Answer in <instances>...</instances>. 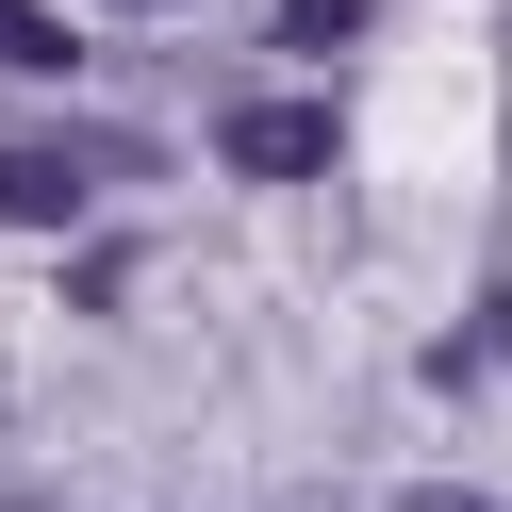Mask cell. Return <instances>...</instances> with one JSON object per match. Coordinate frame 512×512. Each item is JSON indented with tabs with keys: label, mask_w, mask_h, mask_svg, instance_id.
<instances>
[{
	"label": "cell",
	"mask_w": 512,
	"mask_h": 512,
	"mask_svg": "<svg viewBox=\"0 0 512 512\" xmlns=\"http://www.w3.org/2000/svg\"><path fill=\"white\" fill-rule=\"evenodd\" d=\"M116 17H166V0H116Z\"/></svg>",
	"instance_id": "cell-6"
},
{
	"label": "cell",
	"mask_w": 512,
	"mask_h": 512,
	"mask_svg": "<svg viewBox=\"0 0 512 512\" xmlns=\"http://www.w3.org/2000/svg\"><path fill=\"white\" fill-rule=\"evenodd\" d=\"M215 149H232L248 182H314V166H331V116H314V100H248Z\"/></svg>",
	"instance_id": "cell-1"
},
{
	"label": "cell",
	"mask_w": 512,
	"mask_h": 512,
	"mask_svg": "<svg viewBox=\"0 0 512 512\" xmlns=\"http://www.w3.org/2000/svg\"><path fill=\"white\" fill-rule=\"evenodd\" d=\"M364 34V0H281V50H347Z\"/></svg>",
	"instance_id": "cell-4"
},
{
	"label": "cell",
	"mask_w": 512,
	"mask_h": 512,
	"mask_svg": "<svg viewBox=\"0 0 512 512\" xmlns=\"http://www.w3.org/2000/svg\"><path fill=\"white\" fill-rule=\"evenodd\" d=\"M67 50H83V34H50V0H0V67H17V83H50Z\"/></svg>",
	"instance_id": "cell-3"
},
{
	"label": "cell",
	"mask_w": 512,
	"mask_h": 512,
	"mask_svg": "<svg viewBox=\"0 0 512 512\" xmlns=\"http://www.w3.org/2000/svg\"><path fill=\"white\" fill-rule=\"evenodd\" d=\"M397 512H496V496H397Z\"/></svg>",
	"instance_id": "cell-5"
},
{
	"label": "cell",
	"mask_w": 512,
	"mask_h": 512,
	"mask_svg": "<svg viewBox=\"0 0 512 512\" xmlns=\"http://www.w3.org/2000/svg\"><path fill=\"white\" fill-rule=\"evenodd\" d=\"M0 215H83V149H0Z\"/></svg>",
	"instance_id": "cell-2"
}]
</instances>
